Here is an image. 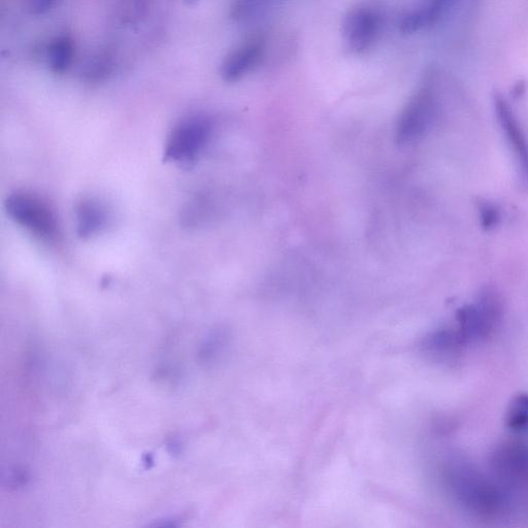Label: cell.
Wrapping results in <instances>:
<instances>
[{
    "mask_svg": "<svg viewBox=\"0 0 528 528\" xmlns=\"http://www.w3.org/2000/svg\"><path fill=\"white\" fill-rule=\"evenodd\" d=\"M445 481L453 500L474 516L497 518L508 508L503 484L491 480L465 460L454 459L449 462Z\"/></svg>",
    "mask_w": 528,
    "mask_h": 528,
    "instance_id": "1",
    "label": "cell"
},
{
    "mask_svg": "<svg viewBox=\"0 0 528 528\" xmlns=\"http://www.w3.org/2000/svg\"><path fill=\"white\" fill-rule=\"evenodd\" d=\"M502 315L503 304L499 293L486 288L478 294L474 303L457 310L454 328L467 347L489 339L497 329Z\"/></svg>",
    "mask_w": 528,
    "mask_h": 528,
    "instance_id": "2",
    "label": "cell"
},
{
    "mask_svg": "<svg viewBox=\"0 0 528 528\" xmlns=\"http://www.w3.org/2000/svg\"><path fill=\"white\" fill-rule=\"evenodd\" d=\"M9 216L19 225L36 236L53 241L59 235V226L55 213L40 196L17 191L6 201Z\"/></svg>",
    "mask_w": 528,
    "mask_h": 528,
    "instance_id": "3",
    "label": "cell"
},
{
    "mask_svg": "<svg viewBox=\"0 0 528 528\" xmlns=\"http://www.w3.org/2000/svg\"><path fill=\"white\" fill-rule=\"evenodd\" d=\"M212 124L202 116L189 117L172 131L165 146L164 160L187 163L193 161L204 150L211 138Z\"/></svg>",
    "mask_w": 528,
    "mask_h": 528,
    "instance_id": "4",
    "label": "cell"
},
{
    "mask_svg": "<svg viewBox=\"0 0 528 528\" xmlns=\"http://www.w3.org/2000/svg\"><path fill=\"white\" fill-rule=\"evenodd\" d=\"M437 115V101L432 90H419L404 109L398 124V138L401 144H412L423 138L434 124Z\"/></svg>",
    "mask_w": 528,
    "mask_h": 528,
    "instance_id": "5",
    "label": "cell"
},
{
    "mask_svg": "<svg viewBox=\"0 0 528 528\" xmlns=\"http://www.w3.org/2000/svg\"><path fill=\"white\" fill-rule=\"evenodd\" d=\"M493 109L495 117L513 155L522 181L528 185V138L517 115L502 94H494Z\"/></svg>",
    "mask_w": 528,
    "mask_h": 528,
    "instance_id": "6",
    "label": "cell"
},
{
    "mask_svg": "<svg viewBox=\"0 0 528 528\" xmlns=\"http://www.w3.org/2000/svg\"><path fill=\"white\" fill-rule=\"evenodd\" d=\"M381 30V17L370 6H358L344 18L342 26L343 42L348 51L362 54L376 43Z\"/></svg>",
    "mask_w": 528,
    "mask_h": 528,
    "instance_id": "7",
    "label": "cell"
},
{
    "mask_svg": "<svg viewBox=\"0 0 528 528\" xmlns=\"http://www.w3.org/2000/svg\"><path fill=\"white\" fill-rule=\"evenodd\" d=\"M491 468L502 484L528 483V447L521 443H504L495 448Z\"/></svg>",
    "mask_w": 528,
    "mask_h": 528,
    "instance_id": "8",
    "label": "cell"
},
{
    "mask_svg": "<svg viewBox=\"0 0 528 528\" xmlns=\"http://www.w3.org/2000/svg\"><path fill=\"white\" fill-rule=\"evenodd\" d=\"M266 53V42L251 39L231 51L221 65V76L227 82H237L250 74Z\"/></svg>",
    "mask_w": 528,
    "mask_h": 528,
    "instance_id": "9",
    "label": "cell"
},
{
    "mask_svg": "<svg viewBox=\"0 0 528 528\" xmlns=\"http://www.w3.org/2000/svg\"><path fill=\"white\" fill-rule=\"evenodd\" d=\"M450 0H426L420 7L408 12L401 21L402 31L414 33L435 24Z\"/></svg>",
    "mask_w": 528,
    "mask_h": 528,
    "instance_id": "10",
    "label": "cell"
},
{
    "mask_svg": "<svg viewBox=\"0 0 528 528\" xmlns=\"http://www.w3.org/2000/svg\"><path fill=\"white\" fill-rule=\"evenodd\" d=\"M76 214L78 235L81 238H90L106 226V209L96 201H82L77 207Z\"/></svg>",
    "mask_w": 528,
    "mask_h": 528,
    "instance_id": "11",
    "label": "cell"
},
{
    "mask_svg": "<svg viewBox=\"0 0 528 528\" xmlns=\"http://www.w3.org/2000/svg\"><path fill=\"white\" fill-rule=\"evenodd\" d=\"M74 54V44L70 38H56L47 49V61L51 70L57 74L68 71Z\"/></svg>",
    "mask_w": 528,
    "mask_h": 528,
    "instance_id": "12",
    "label": "cell"
},
{
    "mask_svg": "<svg viewBox=\"0 0 528 528\" xmlns=\"http://www.w3.org/2000/svg\"><path fill=\"white\" fill-rule=\"evenodd\" d=\"M505 423L514 433L528 431V393L519 392L512 396L505 412Z\"/></svg>",
    "mask_w": 528,
    "mask_h": 528,
    "instance_id": "13",
    "label": "cell"
},
{
    "mask_svg": "<svg viewBox=\"0 0 528 528\" xmlns=\"http://www.w3.org/2000/svg\"><path fill=\"white\" fill-rule=\"evenodd\" d=\"M270 0H237L234 7V17L237 19H246L257 13L263 6H266Z\"/></svg>",
    "mask_w": 528,
    "mask_h": 528,
    "instance_id": "14",
    "label": "cell"
},
{
    "mask_svg": "<svg viewBox=\"0 0 528 528\" xmlns=\"http://www.w3.org/2000/svg\"><path fill=\"white\" fill-rule=\"evenodd\" d=\"M481 221L485 228H492L500 221V211L490 203H484L480 207Z\"/></svg>",
    "mask_w": 528,
    "mask_h": 528,
    "instance_id": "15",
    "label": "cell"
},
{
    "mask_svg": "<svg viewBox=\"0 0 528 528\" xmlns=\"http://www.w3.org/2000/svg\"><path fill=\"white\" fill-rule=\"evenodd\" d=\"M30 8L36 14H45L51 10L58 0H29Z\"/></svg>",
    "mask_w": 528,
    "mask_h": 528,
    "instance_id": "16",
    "label": "cell"
}]
</instances>
